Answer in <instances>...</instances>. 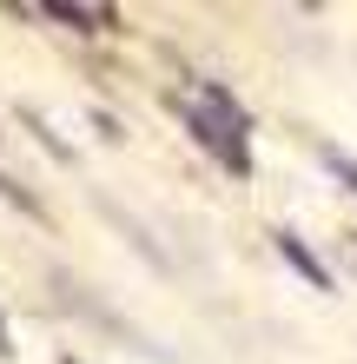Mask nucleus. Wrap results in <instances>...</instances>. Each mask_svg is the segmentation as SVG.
Listing matches in <instances>:
<instances>
[{"label": "nucleus", "mask_w": 357, "mask_h": 364, "mask_svg": "<svg viewBox=\"0 0 357 364\" xmlns=\"http://www.w3.org/2000/svg\"><path fill=\"white\" fill-rule=\"evenodd\" d=\"M185 119H192L199 146H212V153L232 166V173H245V113L232 106V93H225V87L185 93Z\"/></svg>", "instance_id": "nucleus-1"}, {"label": "nucleus", "mask_w": 357, "mask_h": 364, "mask_svg": "<svg viewBox=\"0 0 357 364\" xmlns=\"http://www.w3.org/2000/svg\"><path fill=\"white\" fill-rule=\"evenodd\" d=\"M40 14H53V20H87V27H93V20H106V7H40Z\"/></svg>", "instance_id": "nucleus-2"}, {"label": "nucleus", "mask_w": 357, "mask_h": 364, "mask_svg": "<svg viewBox=\"0 0 357 364\" xmlns=\"http://www.w3.org/2000/svg\"><path fill=\"white\" fill-rule=\"evenodd\" d=\"M338 179H344V186L357 192V166H351V159H338Z\"/></svg>", "instance_id": "nucleus-3"}]
</instances>
